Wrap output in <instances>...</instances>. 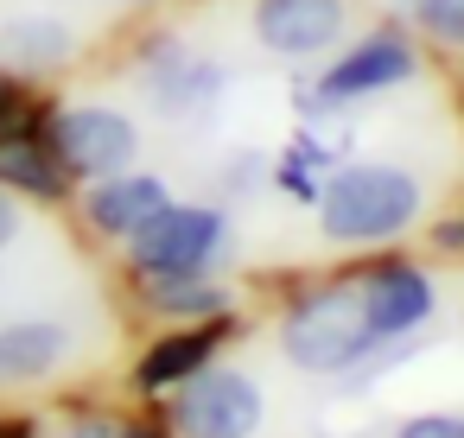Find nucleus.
I'll return each mask as SVG.
<instances>
[{"instance_id": "nucleus-1", "label": "nucleus", "mask_w": 464, "mask_h": 438, "mask_svg": "<svg viewBox=\"0 0 464 438\" xmlns=\"http://www.w3.org/2000/svg\"><path fill=\"white\" fill-rule=\"evenodd\" d=\"M331 242H388L420 216V185L401 166H350L318 197Z\"/></svg>"}, {"instance_id": "nucleus-2", "label": "nucleus", "mask_w": 464, "mask_h": 438, "mask_svg": "<svg viewBox=\"0 0 464 438\" xmlns=\"http://www.w3.org/2000/svg\"><path fill=\"white\" fill-rule=\"evenodd\" d=\"M375 343H382V337L369 330L356 286L312 292V299H299V305L286 311V324H280V349H286L299 368H312V375H337V368H350L356 356H369Z\"/></svg>"}, {"instance_id": "nucleus-3", "label": "nucleus", "mask_w": 464, "mask_h": 438, "mask_svg": "<svg viewBox=\"0 0 464 438\" xmlns=\"http://www.w3.org/2000/svg\"><path fill=\"white\" fill-rule=\"evenodd\" d=\"M261 413H267V400L242 368H191L172 400L179 438H248L261 425Z\"/></svg>"}, {"instance_id": "nucleus-4", "label": "nucleus", "mask_w": 464, "mask_h": 438, "mask_svg": "<svg viewBox=\"0 0 464 438\" xmlns=\"http://www.w3.org/2000/svg\"><path fill=\"white\" fill-rule=\"evenodd\" d=\"M223 248V216L198 204H166L147 229H134V267L147 280H191Z\"/></svg>"}, {"instance_id": "nucleus-5", "label": "nucleus", "mask_w": 464, "mask_h": 438, "mask_svg": "<svg viewBox=\"0 0 464 438\" xmlns=\"http://www.w3.org/2000/svg\"><path fill=\"white\" fill-rule=\"evenodd\" d=\"M52 153H58L64 172L109 178L134 159V121L115 115V109H64L52 121Z\"/></svg>"}, {"instance_id": "nucleus-6", "label": "nucleus", "mask_w": 464, "mask_h": 438, "mask_svg": "<svg viewBox=\"0 0 464 438\" xmlns=\"http://www.w3.org/2000/svg\"><path fill=\"white\" fill-rule=\"evenodd\" d=\"M343 33V0H255V39L274 58L331 52Z\"/></svg>"}, {"instance_id": "nucleus-7", "label": "nucleus", "mask_w": 464, "mask_h": 438, "mask_svg": "<svg viewBox=\"0 0 464 438\" xmlns=\"http://www.w3.org/2000/svg\"><path fill=\"white\" fill-rule=\"evenodd\" d=\"M356 299H362V318H369V330L388 343V337H407V330H420L426 324V311H432V280L420 273V267H375L362 286H356Z\"/></svg>"}, {"instance_id": "nucleus-8", "label": "nucleus", "mask_w": 464, "mask_h": 438, "mask_svg": "<svg viewBox=\"0 0 464 438\" xmlns=\"http://www.w3.org/2000/svg\"><path fill=\"white\" fill-rule=\"evenodd\" d=\"M166 204H172V197H166V185H160V178L109 172V178L90 191V223H96L102 235H134V229H147Z\"/></svg>"}, {"instance_id": "nucleus-9", "label": "nucleus", "mask_w": 464, "mask_h": 438, "mask_svg": "<svg viewBox=\"0 0 464 438\" xmlns=\"http://www.w3.org/2000/svg\"><path fill=\"white\" fill-rule=\"evenodd\" d=\"M407 77H413V52H407L401 39H369V45H356L350 58H337L318 90H324L331 102H343V96H369V90L407 83Z\"/></svg>"}, {"instance_id": "nucleus-10", "label": "nucleus", "mask_w": 464, "mask_h": 438, "mask_svg": "<svg viewBox=\"0 0 464 438\" xmlns=\"http://www.w3.org/2000/svg\"><path fill=\"white\" fill-rule=\"evenodd\" d=\"M64 356H71V337L58 324H7L0 330V387L45 381Z\"/></svg>"}, {"instance_id": "nucleus-11", "label": "nucleus", "mask_w": 464, "mask_h": 438, "mask_svg": "<svg viewBox=\"0 0 464 438\" xmlns=\"http://www.w3.org/2000/svg\"><path fill=\"white\" fill-rule=\"evenodd\" d=\"M0 185L33 191V197H58L64 191V166H58L52 147L33 140V128H20V134H0Z\"/></svg>"}, {"instance_id": "nucleus-12", "label": "nucleus", "mask_w": 464, "mask_h": 438, "mask_svg": "<svg viewBox=\"0 0 464 438\" xmlns=\"http://www.w3.org/2000/svg\"><path fill=\"white\" fill-rule=\"evenodd\" d=\"M64 52H71V33H64L58 20H14L7 33H0V58H7V64L45 71V64H58Z\"/></svg>"}, {"instance_id": "nucleus-13", "label": "nucleus", "mask_w": 464, "mask_h": 438, "mask_svg": "<svg viewBox=\"0 0 464 438\" xmlns=\"http://www.w3.org/2000/svg\"><path fill=\"white\" fill-rule=\"evenodd\" d=\"M204 356H210V330H179V337H166V343H153V349H147V362H140V381H147V387L185 381V375H191Z\"/></svg>"}, {"instance_id": "nucleus-14", "label": "nucleus", "mask_w": 464, "mask_h": 438, "mask_svg": "<svg viewBox=\"0 0 464 438\" xmlns=\"http://www.w3.org/2000/svg\"><path fill=\"white\" fill-rule=\"evenodd\" d=\"M153 305L166 318H217V311H229V292L223 286H204L191 273V280H153Z\"/></svg>"}, {"instance_id": "nucleus-15", "label": "nucleus", "mask_w": 464, "mask_h": 438, "mask_svg": "<svg viewBox=\"0 0 464 438\" xmlns=\"http://www.w3.org/2000/svg\"><path fill=\"white\" fill-rule=\"evenodd\" d=\"M413 14H420V26L432 39H445V45L464 52V0H413Z\"/></svg>"}, {"instance_id": "nucleus-16", "label": "nucleus", "mask_w": 464, "mask_h": 438, "mask_svg": "<svg viewBox=\"0 0 464 438\" xmlns=\"http://www.w3.org/2000/svg\"><path fill=\"white\" fill-rule=\"evenodd\" d=\"M394 438H464V419H458V413H420V419H407Z\"/></svg>"}, {"instance_id": "nucleus-17", "label": "nucleus", "mask_w": 464, "mask_h": 438, "mask_svg": "<svg viewBox=\"0 0 464 438\" xmlns=\"http://www.w3.org/2000/svg\"><path fill=\"white\" fill-rule=\"evenodd\" d=\"M20 128H33V115H26L14 83H0V134H20Z\"/></svg>"}, {"instance_id": "nucleus-18", "label": "nucleus", "mask_w": 464, "mask_h": 438, "mask_svg": "<svg viewBox=\"0 0 464 438\" xmlns=\"http://www.w3.org/2000/svg\"><path fill=\"white\" fill-rule=\"evenodd\" d=\"M14 235H20V204H14V197H0V248H7Z\"/></svg>"}, {"instance_id": "nucleus-19", "label": "nucleus", "mask_w": 464, "mask_h": 438, "mask_svg": "<svg viewBox=\"0 0 464 438\" xmlns=\"http://www.w3.org/2000/svg\"><path fill=\"white\" fill-rule=\"evenodd\" d=\"M121 438H166V432H147V425H128Z\"/></svg>"}]
</instances>
